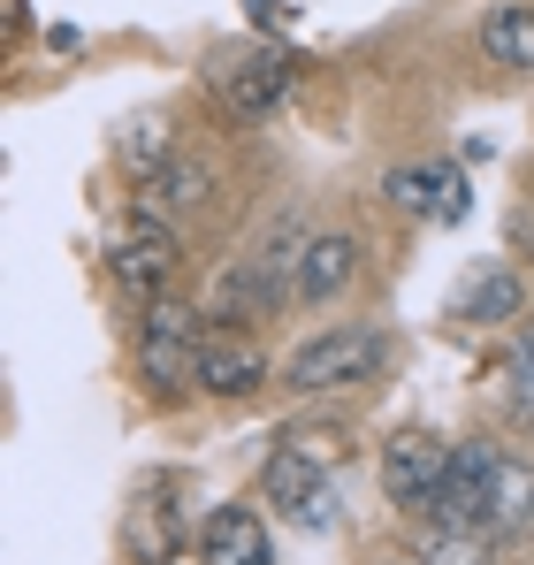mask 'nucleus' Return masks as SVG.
Listing matches in <instances>:
<instances>
[{"instance_id":"obj_1","label":"nucleus","mask_w":534,"mask_h":565,"mask_svg":"<svg viewBox=\"0 0 534 565\" xmlns=\"http://www.w3.org/2000/svg\"><path fill=\"white\" fill-rule=\"evenodd\" d=\"M389 367V337L382 329H329V337H306L290 360H282V382L298 397H321V390H352V382H374Z\"/></svg>"},{"instance_id":"obj_7","label":"nucleus","mask_w":534,"mask_h":565,"mask_svg":"<svg viewBox=\"0 0 534 565\" xmlns=\"http://www.w3.org/2000/svg\"><path fill=\"white\" fill-rule=\"evenodd\" d=\"M267 497H275L298 527H329V520H337V512H329L337 497H329V481H321V459L298 451V444H282V451L267 459Z\"/></svg>"},{"instance_id":"obj_8","label":"nucleus","mask_w":534,"mask_h":565,"mask_svg":"<svg viewBox=\"0 0 534 565\" xmlns=\"http://www.w3.org/2000/svg\"><path fill=\"white\" fill-rule=\"evenodd\" d=\"M382 191H389V206L428 214V222H458L466 214V177L450 161H405V169L382 177Z\"/></svg>"},{"instance_id":"obj_19","label":"nucleus","mask_w":534,"mask_h":565,"mask_svg":"<svg viewBox=\"0 0 534 565\" xmlns=\"http://www.w3.org/2000/svg\"><path fill=\"white\" fill-rule=\"evenodd\" d=\"M420 565H489V535L481 527H436Z\"/></svg>"},{"instance_id":"obj_16","label":"nucleus","mask_w":534,"mask_h":565,"mask_svg":"<svg viewBox=\"0 0 534 565\" xmlns=\"http://www.w3.org/2000/svg\"><path fill=\"white\" fill-rule=\"evenodd\" d=\"M481 54L496 70H534V8H496L481 23Z\"/></svg>"},{"instance_id":"obj_9","label":"nucleus","mask_w":534,"mask_h":565,"mask_svg":"<svg viewBox=\"0 0 534 565\" xmlns=\"http://www.w3.org/2000/svg\"><path fill=\"white\" fill-rule=\"evenodd\" d=\"M199 565H275L260 512L253 504H214L206 527H199Z\"/></svg>"},{"instance_id":"obj_11","label":"nucleus","mask_w":534,"mask_h":565,"mask_svg":"<svg viewBox=\"0 0 534 565\" xmlns=\"http://www.w3.org/2000/svg\"><path fill=\"white\" fill-rule=\"evenodd\" d=\"M206 199H214V177H206L199 161H183V153H177L161 177L138 184V222H161V230H169V222H183V214H199Z\"/></svg>"},{"instance_id":"obj_3","label":"nucleus","mask_w":534,"mask_h":565,"mask_svg":"<svg viewBox=\"0 0 534 565\" xmlns=\"http://www.w3.org/2000/svg\"><path fill=\"white\" fill-rule=\"evenodd\" d=\"M444 473H450V444L428 436V428H397V436L382 444V489H389L397 512H436Z\"/></svg>"},{"instance_id":"obj_14","label":"nucleus","mask_w":534,"mask_h":565,"mask_svg":"<svg viewBox=\"0 0 534 565\" xmlns=\"http://www.w3.org/2000/svg\"><path fill=\"white\" fill-rule=\"evenodd\" d=\"M267 382V360L253 344H206L199 352V390H214V397H253Z\"/></svg>"},{"instance_id":"obj_13","label":"nucleus","mask_w":534,"mask_h":565,"mask_svg":"<svg viewBox=\"0 0 534 565\" xmlns=\"http://www.w3.org/2000/svg\"><path fill=\"white\" fill-rule=\"evenodd\" d=\"M458 321H527V282L512 276V268H481V276L466 282V298H458Z\"/></svg>"},{"instance_id":"obj_5","label":"nucleus","mask_w":534,"mask_h":565,"mask_svg":"<svg viewBox=\"0 0 534 565\" xmlns=\"http://www.w3.org/2000/svg\"><path fill=\"white\" fill-rule=\"evenodd\" d=\"M290 85H298V54H282V46H253L237 62H214V99L229 115H267L290 99Z\"/></svg>"},{"instance_id":"obj_18","label":"nucleus","mask_w":534,"mask_h":565,"mask_svg":"<svg viewBox=\"0 0 534 565\" xmlns=\"http://www.w3.org/2000/svg\"><path fill=\"white\" fill-rule=\"evenodd\" d=\"M489 527H534V467L504 459V473H496V520Z\"/></svg>"},{"instance_id":"obj_2","label":"nucleus","mask_w":534,"mask_h":565,"mask_svg":"<svg viewBox=\"0 0 534 565\" xmlns=\"http://www.w3.org/2000/svg\"><path fill=\"white\" fill-rule=\"evenodd\" d=\"M199 313L191 306H146V321H138V375L153 382L161 397H177V390H191L199 382Z\"/></svg>"},{"instance_id":"obj_12","label":"nucleus","mask_w":534,"mask_h":565,"mask_svg":"<svg viewBox=\"0 0 534 565\" xmlns=\"http://www.w3.org/2000/svg\"><path fill=\"white\" fill-rule=\"evenodd\" d=\"M122 535H130V558H138V565H177V551H183V512L169 504V497H138Z\"/></svg>"},{"instance_id":"obj_15","label":"nucleus","mask_w":534,"mask_h":565,"mask_svg":"<svg viewBox=\"0 0 534 565\" xmlns=\"http://www.w3.org/2000/svg\"><path fill=\"white\" fill-rule=\"evenodd\" d=\"M115 153H122V169L146 184V177H161L169 161H177V138H169V115H130L122 122V138H115Z\"/></svg>"},{"instance_id":"obj_6","label":"nucleus","mask_w":534,"mask_h":565,"mask_svg":"<svg viewBox=\"0 0 534 565\" xmlns=\"http://www.w3.org/2000/svg\"><path fill=\"white\" fill-rule=\"evenodd\" d=\"M107 268H115V290H122V298L161 306V298H169V282H177V237H169L161 222H138L130 237H115Z\"/></svg>"},{"instance_id":"obj_4","label":"nucleus","mask_w":534,"mask_h":565,"mask_svg":"<svg viewBox=\"0 0 534 565\" xmlns=\"http://www.w3.org/2000/svg\"><path fill=\"white\" fill-rule=\"evenodd\" d=\"M496 473L504 459L489 451V444H450V473H444V497H436V527H481V535H496L489 520H496Z\"/></svg>"},{"instance_id":"obj_17","label":"nucleus","mask_w":534,"mask_h":565,"mask_svg":"<svg viewBox=\"0 0 534 565\" xmlns=\"http://www.w3.org/2000/svg\"><path fill=\"white\" fill-rule=\"evenodd\" d=\"M504 382H512V420H520V428H534V321H520V329H512Z\"/></svg>"},{"instance_id":"obj_10","label":"nucleus","mask_w":534,"mask_h":565,"mask_svg":"<svg viewBox=\"0 0 534 565\" xmlns=\"http://www.w3.org/2000/svg\"><path fill=\"white\" fill-rule=\"evenodd\" d=\"M359 237H344V230H321L313 245H306V260H298V298L306 306H329V298H344L359 282Z\"/></svg>"}]
</instances>
